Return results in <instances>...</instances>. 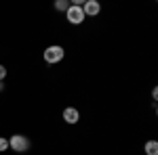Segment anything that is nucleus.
<instances>
[{"instance_id":"f257e3e1","label":"nucleus","mask_w":158,"mask_h":155,"mask_svg":"<svg viewBox=\"0 0 158 155\" xmlns=\"http://www.w3.org/2000/svg\"><path fill=\"white\" fill-rule=\"evenodd\" d=\"M44 63H49V65H55V63H61L63 61V57H65V50H63V46H59V44H53V46H47L44 48Z\"/></svg>"},{"instance_id":"f03ea898","label":"nucleus","mask_w":158,"mask_h":155,"mask_svg":"<svg viewBox=\"0 0 158 155\" xmlns=\"http://www.w3.org/2000/svg\"><path fill=\"white\" fill-rule=\"evenodd\" d=\"M9 147L15 153H25L30 149V138L23 136V134H13L11 138H9Z\"/></svg>"},{"instance_id":"7ed1b4c3","label":"nucleus","mask_w":158,"mask_h":155,"mask_svg":"<svg viewBox=\"0 0 158 155\" xmlns=\"http://www.w3.org/2000/svg\"><path fill=\"white\" fill-rule=\"evenodd\" d=\"M65 17H68V21H70L72 25H80V23L86 19L80 4H70V9L65 11Z\"/></svg>"},{"instance_id":"20e7f679","label":"nucleus","mask_w":158,"mask_h":155,"mask_svg":"<svg viewBox=\"0 0 158 155\" xmlns=\"http://www.w3.org/2000/svg\"><path fill=\"white\" fill-rule=\"evenodd\" d=\"M82 13H85V17H97L101 13V4L97 0H85L82 2Z\"/></svg>"},{"instance_id":"39448f33","label":"nucleus","mask_w":158,"mask_h":155,"mask_svg":"<svg viewBox=\"0 0 158 155\" xmlns=\"http://www.w3.org/2000/svg\"><path fill=\"white\" fill-rule=\"evenodd\" d=\"M63 119L68 122V124H78V119H80V111L76 107H65L63 109Z\"/></svg>"},{"instance_id":"423d86ee","label":"nucleus","mask_w":158,"mask_h":155,"mask_svg":"<svg viewBox=\"0 0 158 155\" xmlns=\"http://www.w3.org/2000/svg\"><path fill=\"white\" fill-rule=\"evenodd\" d=\"M143 151H146V155H158V143L156 141H148L143 145Z\"/></svg>"},{"instance_id":"0eeeda50","label":"nucleus","mask_w":158,"mask_h":155,"mask_svg":"<svg viewBox=\"0 0 158 155\" xmlns=\"http://www.w3.org/2000/svg\"><path fill=\"white\" fill-rule=\"evenodd\" d=\"M70 0H55V11H59V13H65L68 9H70Z\"/></svg>"},{"instance_id":"6e6552de","label":"nucleus","mask_w":158,"mask_h":155,"mask_svg":"<svg viewBox=\"0 0 158 155\" xmlns=\"http://www.w3.org/2000/svg\"><path fill=\"white\" fill-rule=\"evenodd\" d=\"M6 149H9V138L0 136V153H2V151H6Z\"/></svg>"},{"instance_id":"1a4fd4ad","label":"nucleus","mask_w":158,"mask_h":155,"mask_svg":"<svg viewBox=\"0 0 158 155\" xmlns=\"http://www.w3.org/2000/svg\"><path fill=\"white\" fill-rule=\"evenodd\" d=\"M4 78H6V67H4V65H0V82H2Z\"/></svg>"},{"instance_id":"9d476101","label":"nucleus","mask_w":158,"mask_h":155,"mask_svg":"<svg viewBox=\"0 0 158 155\" xmlns=\"http://www.w3.org/2000/svg\"><path fill=\"white\" fill-rule=\"evenodd\" d=\"M2 88H4V86H2V82H0V92H2Z\"/></svg>"}]
</instances>
